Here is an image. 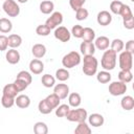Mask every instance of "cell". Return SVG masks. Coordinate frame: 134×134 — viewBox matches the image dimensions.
Wrapping results in <instances>:
<instances>
[{
  "label": "cell",
  "mask_w": 134,
  "mask_h": 134,
  "mask_svg": "<svg viewBox=\"0 0 134 134\" xmlns=\"http://www.w3.org/2000/svg\"><path fill=\"white\" fill-rule=\"evenodd\" d=\"M116 61H117V53L112 49H106L102 55L100 65L104 68V70L110 71L115 68Z\"/></svg>",
  "instance_id": "obj_1"
},
{
  "label": "cell",
  "mask_w": 134,
  "mask_h": 134,
  "mask_svg": "<svg viewBox=\"0 0 134 134\" xmlns=\"http://www.w3.org/2000/svg\"><path fill=\"white\" fill-rule=\"evenodd\" d=\"M97 66H98V62H97V59L94 57V54L84 55V59H83V68H82L84 74H86L88 76H92V75L96 74V72H97Z\"/></svg>",
  "instance_id": "obj_2"
},
{
  "label": "cell",
  "mask_w": 134,
  "mask_h": 134,
  "mask_svg": "<svg viewBox=\"0 0 134 134\" xmlns=\"http://www.w3.org/2000/svg\"><path fill=\"white\" fill-rule=\"evenodd\" d=\"M82 59H81V54L80 52L72 50L70 52H68L67 54H65L62 59V65L63 67H65L66 69H70L73 68L75 66H77L81 63Z\"/></svg>",
  "instance_id": "obj_3"
},
{
  "label": "cell",
  "mask_w": 134,
  "mask_h": 134,
  "mask_svg": "<svg viewBox=\"0 0 134 134\" xmlns=\"http://www.w3.org/2000/svg\"><path fill=\"white\" fill-rule=\"evenodd\" d=\"M65 117L67 118V120L71 122H82V121H86L88 117V113L86 109L77 107L76 109H70Z\"/></svg>",
  "instance_id": "obj_4"
},
{
  "label": "cell",
  "mask_w": 134,
  "mask_h": 134,
  "mask_svg": "<svg viewBox=\"0 0 134 134\" xmlns=\"http://www.w3.org/2000/svg\"><path fill=\"white\" fill-rule=\"evenodd\" d=\"M118 65L120 70H132L133 67V53L127 50L120 51L118 55Z\"/></svg>",
  "instance_id": "obj_5"
},
{
  "label": "cell",
  "mask_w": 134,
  "mask_h": 134,
  "mask_svg": "<svg viewBox=\"0 0 134 134\" xmlns=\"http://www.w3.org/2000/svg\"><path fill=\"white\" fill-rule=\"evenodd\" d=\"M2 8L4 13L8 17H18L20 14V6L15 0H4L2 4Z\"/></svg>",
  "instance_id": "obj_6"
},
{
  "label": "cell",
  "mask_w": 134,
  "mask_h": 134,
  "mask_svg": "<svg viewBox=\"0 0 134 134\" xmlns=\"http://www.w3.org/2000/svg\"><path fill=\"white\" fill-rule=\"evenodd\" d=\"M109 93L113 96H119L124 95L127 91V84L120 82V81H115L109 84Z\"/></svg>",
  "instance_id": "obj_7"
},
{
  "label": "cell",
  "mask_w": 134,
  "mask_h": 134,
  "mask_svg": "<svg viewBox=\"0 0 134 134\" xmlns=\"http://www.w3.org/2000/svg\"><path fill=\"white\" fill-rule=\"evenodd\" d=\"M63 22V15L60 12H52L50 17L46 20L45 24L50 28V29H54L55 27L60 26Z\"/></svg>",
  "instance_id": "obj_8"
},
{
  "label": "cell",
  "mask_w": 134,
  "mask_h": 134,
  "mask_svg": "<svg viewBox=\"0 0 134 134\" xmlns=\"http://www.w3.org/2000/svg\"><path fill=\"white\" fill-rule=\"evenodd\" d=\"M53 36L57 40L61 41V42H68L71 38V32L68 30L67 27L65 26H58L54 28L53 31Z\"/></svg>",
  "instance_id": "obj_9"
},
{
  "label": "cell",
  "mask_w": 134,
  "mask_h": 134,
  "mask_svg": "<svg viewBox=\"0 0 134 134\" xmlns=\"http://www.w3.org/2000/svg\"><path fill=\"white\" fill-rule=\"evenodd\" d=\"M96 21L100 26H107L112 22V15L108 10H100L96 16Z\"/></svg>",
  "instance_id": "obj_10"
},
{
  "label": "cell",
  "mask_w": 134,
  "mask_h": 134,
  "mask_svg": "<svg viewBox=\"0 0 134 134\" xmlns=\"http://www.w3.org/2000/svg\"><path fill=\"white\" fill-rule=\"evenodd\" d=\"M5 59H6L7 63H9L12 65H16V64H18L20 62L21 55H20V52L16 48H10V49H8L6 51Z\"/></svg>",
  "instance_id": "obj_11"
},
{
  "label": "cell",
  "mask_w": 134,
  "mask_h": 134,
  "mask_svg": "<svg viewBox=\"0 0 134 134\" xmlns=\"http://www.w3.org/2000/svg\"><path fill=\"white\" fill-rule=\"evenodd\" d=\"M53 93H55L61 99H65L69 94V87L66 84H57L53 86Z\"/></svg>",
  "instance_id": "obj_12"
},
{
  "label": "cell",
  "mask_w": 134,
  "mask_h": 134,
  "mask_svg": "<svg viewBox=\"0 0 134 134\" xmlns=\"http://www.w3.org/2000/svg\"><path fill=\"white\" fill-rule=\"evenodd\" d=\"M87 118H88L89 126H92L94 128H98V127L103 126L104 122H105L104 116L102 114H99V113H92Z\"/></svg>",
  "instance_id": "obj_13"
},
{
  "label": "cell",
  "mask_w": 134,
  "mask_h": 134,
  "mask_svg": "<svg viewBox=\"0 0 134 134\" xmlns=\"http://www.w3.org/2000/svg\"><path fill=\"white\" fill-rule=\"evenodd\" d=\"M94 46L95 49L98 50H106L110 46V40L106 36H100L94 39Z\"/></svg>",
  "instance_id": "obj_14"
},
{
  "label": "cell",
  "mask_w": 134,
  "mask_h": 134,
  "mask_svg": "<svg viewBox=\"0 0 134 134\" xmlns=\"http://www.w3.org/2000/svg\"><path fill=\"white\" fill-rule=\"evenodd\" d=\"M29 70L34 74H41L44 70V64L39 59H34L29 62Z\"/></svg>",
  "instance_id": "obj_15"
},
{
  "label": "cell",
  "mask_w": 134,
  "mask_h": 134,
  "mask_svg": "<svg viewBox=\"0 0 134 134\" xmlns=\"http://www.w3.org/2000/svg\"><path fill=\"white\" fill-rule=\"evenodd\" d=\"M80 50L83 55H91L95 52V46L93 42H86L83 41L80 45Z\"/></svg>",
  "instance_id": "obj_16"
},
{
  "label": "cell",
  "mask_w": 134,
  "mask_h": 134,
  "mask_svg": "<svg viewBox=\"0 0 134 134\" xmlns=\"http://www.w3.org/2000/svg\"><path fill=\"white\" fill-rule=\"evenodd\" d=\"M15 104L21 109H26L30 105V98L26 94H19L15 97Z\"/></svg>",
  "instance_id": "obj_17"
},
{
  "label": "cell",
  "mask_w": 134,
  "mask_h": 134,
  "mask_svg": "<svg viewBox=\"0 0 134 134\" xmlns=\"http://www.w3.org/2000/svg\"><path fill=\"white\" fill-rule=\"evenodd\" d=\"M46 46L44 44H41V43H37L32 46L31 48V53L32 55L36 58V59H41L45 55L46 53Z\"/></svg>",
  "instance_id": "obj_18"
},
{
  "label": "cell",
  "mask_w": 134,
  "mask_h": 134,
  "mask_svg": "<svg viewBox=\"0 0 134 134\" xmlns=\"http://www.w3.org/2000/svg\"><path fill=\"white\" fill-rule=\"evenodd\" d=\"M40 12L44 15H49L53 12L54 9V4L52 1L50 0H43L41 3H40Z\"/></svg>",
  "instance_id": "obj_19"
},
{
  "label": "cell",
  "mask_w": 134,
  "mask_h": 134,
  "mask_svg": "<svg viewBox=\"0 0 134 134\" xmlns=\"http://www.w3.org/2000/svg\"><path fill=\"white\" fill-rule=\"evenodd\" d=\"M120 106L125 111H131L134 108V98L131 95H125L120 100Z\"/></svg>",
  "instance_id": "obj_20"
},
{
  "label": "cell",
  "mask_w": 134,
  "mask_h": 134,
  "mask_svg": "<svg viewBox=\"0 0 134 134\" xmlns=\"http://www.w3.org/2000/svg\"><path fill=\"white\" fill-rule=\"evenodd\" d=\"M7 41H8V47L10 48H18L22 44V38L17 34L9 35L7 37Z\"/></svg>",
  "instance_id": "obj_21"
},
{
  "label": "cell",
  "mask_w": 134,
  "mask_h": 134,
  "mask_svg": "<svg viewBox=\"0 0 134 134\" xmlns=\"http://www.w3.org/2000/svg\"><path fill=\"white\" fill-rule=\"evenodd\" d=\"M68 103L70 107L73 108H77L80 107L81 103H82V97L77 92H72L68 94Z\"/></svg>",
  "instance_id": "obj_22"
},
{
  "label": "cell",
  "mask_w": 134,
  "mask_h": 134,
  "mask_svg": "<svg viewBox=\"0 0 134 134\" xmlns=\"http://www.w3.org/2000/svg\"><path fill=\"white\" fill-rule=\"evenodd\" d=\"M13 29V23L7 18H0V32L8 34Z\"/></svg>",
  "instance_id": "obj_23"
},
{
  "label": "cell",
  "mask_w": 134,
  "mask_h": 134,
  "mask_svg": "<svg viewBox=\"0 0 134 134\" xmlns=\"http://www.w3.org/2000/svg\"><path fill=\"white\" fill-rule=\"evenodd\" d=\"M91 132H92V130H91L89 124H87L86 121L77 122V126L74 129L75 134H90Z\"/></svg>",
  "instance_id": "obj_24"
},
{
  "label": "cell",
  "mask_w": 134,
  "mask_h": 134,
  "mask_svg": "<svg viewBox=\"0 0 134 134\" xmlns=\"http://www.w3.org/2000/svg\"><path fill=\"white\" fill-rule=\"evenodd\" d=\"M2 93H3L4 95H7V96H10V97H14V98H15V97L18 95L19 91H18L17 88L15 87L14 83H12V84H7V85H5V86L3 87Z\"/></svg>",
  "instance_id": "obj_25"
},
{
  "label": "cell",
  "mask_w": 134,
  "mask_h": 134,
  "mask_svg": "<svg viewBox=\"0 0 134 134\" xmlns=\"http://www.w3.org/2000/svg\"><path fill=\"white\" fill-rule=\"evenodd\" d=\"M45 100H46V103L49 105V107H51L53 110L60 105V103H61V98L55 94V93H51V94H49V95H47L46 97H45Z\"/></svg>",
  "instance_id": "obj_26"
},
{
  "label": "cell",
  "mask_w": 134,
  "mask_h": 134,
  "mask_svg": "<svg viewBox=\"0 0 134 134\" xmlns=\"http://www.w3.org/2000/svg\"><path fill=\"white\" fill-rule=\"evenodd\" d=\"M41 83H42V85H43L44 87H46V88H51V87H53V86L55 85V77L52 76V75L49 74V73H46V74L42 75V77H41Z\"/></svg>",
  "instance_id": "obj_27"
},
{
  "label": "cell",
  "mask_w": 134,
  "mask_h": 134,
  "mask_svg": "<svg viewBox=\"0 0 134 134\" xmlns=\"http://www.w3.org/2000/svg\"><path fill=\"white\" fill-rule=\"evenodd\" d=\"M96 80L100 84H107L111 81V73L108 70H102L96 72Z\"/></svg>",
  "instance_id": "obj_28"
},
{
  "label": "cell",
  "mask_w": 134,
  "mask_h": 134,
  "mask_svg": "<svg viewBox=\"0 0 134 134\" xmlns=\"http://www.w3.org/2000/svg\"><path fill=\"white\" fill-rule=\"evenodd\" d=\"M133 80V74H132V71L131 70H120L118 72V81L125 83V84H128L130 83L131 81Z\"/></svg>",
  "instance_id": "obj_29"
},
{
  "label": "cell",
  "mask_w": 134,
  "mask_h": 134,
  "mask_svg": "<svg viewBox=\"0 0 134 134\" xmlns=\"http://www.w3.org/2000/svg\"><path fill=\"white\" fill-rule=\"evenodd\" d=\"M82 39L86 42H93L95 39V31L91 27H84Z\"/></svg>",
  "instance_id": "obj_30"
},
{
  "label": "cell",
  "mask_w": 134,
  "mask_h": 134,
  "mask_svg": "<svg viewBox=\"0 0 134 134\" xmlns=\"http://www.w3.org/2000/svg\"><path fill=\"white\" fill-rule=\"evenodd\" d=\"M124 47H125V44H124V41L121 39H114L110 42V49H112L116 53L122 51Z\"/></svg>",
  "instance_id": "obj_31"
},
{
  "label": "cell",
  "mask_w": 134,
  "mask_h": 134,
  "mask_svg": "<svg viewBox=\"0 0 134 134\" xmlns=\"http://www.w3.org/2000/svg\"><path fill=\"white\" fill-rule=\"evenodd\" d=\"M70 73L66 68H60L55 71V79L60 82H65L69 79Z\"/></svg>",
  "instance_id": "obj_32"
},
{
  "label": "cell",
  "mask_w": 134,
  "mask_h": 134,
  "mask_svg": "<svg viewBox=\"0 0 134 134\" xmlns=\"http://www.w3.org/2000/svg\"><path fill=\"white\" fill-rule=\"evenodd\" d=\"M38 109H39V112L41 113V114H49V113H51L52 112V108L51 107H49V105L46 103V100H45V98H43L42 100H40L39 102V104H38Z\"/></svg>",
  "instance_id": "obj_33"
},
{
  "label": "cell",
  "mask_w": 134,
  "mask_h": 134,
  "mask_svg": "<svg viewBox=\"0 0 134 134\" xmlns=\"http://www.w3.org/2000/svg\"><path fill=\"white\" fill-rule=\"evenodd\" d=\"M69 110H70V106L69 105H67V104L59 105L55 108V115L58 117H65L67 115V113L69 112Z\"/></svg>",
  "instance_id": "obj_34"
},
{
  "label": "cell",
  "mask_w": 134,
  "mask_h": 134,
  "mask_svg": "<svg viewBox=\"0 0 134 134\" xmlns=\"http://www.w3.org/2000/svg\"><path fill=\"white\" fill-rule=\"evenodd\" d=\"M34 132L36 134H47L48 133V127L43 121H38L34 126Z\"/></svg>",
  "instance_id": "obj_35"
},
{
  "label": "cell",
  "mask_w": 134,
  "mask_h": 134,
  "mask_svg": "<svg viewBox=\"0 0 134 134\" xmlns=\"http://www.w3.org/2000/svg\"><path fill=\"white\" fill-rule=\"evenodd\" d=\"M50 30L51 29L46 24H40L36 28V34L38 36H41V37H46V36L50 35Z\"/></svg>",
  "instance_id": "obj_36"
},
{
  "label": "cell",
  "mask_w": 134,
  "mask_h": 134,
  "mask_svg": "<svg viewBox=\"0 0 134 134\" xmlns=\"http://www.w3.org/2000/svg\"><path fill=\"white\" fill-rule=\"evenodd\" d=\"M17 79H20V80L24 81V82L27 83L28 85H30L31 82H32V76H31V74H30L28 71H26V70H21V71H19L18 74H17Z\"/></svg>",
  "instance_id": "obj_37"
},
{
  "label": "cell",
  "mask_w": 134,
  "mask_h": 134,
  "mask_svg": "<svg viewBox=\"0 0 134 134\" xmlns=\"http://www.w3.org/2000/svg\"><path fill=\"white\" fill-rule=\"evenodd\" d=\"M122 5H124V3L121 1H119V0H113L110 3V10H111V13H113L115 15H119Z\"/></svg>",
  "instance_id": "obj_38"
},
{
  "label": "cell",
  "mask_w": 134,
  "mask_h": 134,
  "mask_svg": "<svg viewBox=\"0 0 134 134\" xmlns=\"http://www.w3.org/2000/svg\"><path fill=\"white\" fill-rule=\"evenodd\" d=\"M1 105H2L4 108H7V109H8V108H12V107L15 105V98L2 94V97H1Z\"/></svg>",
  "instance_id": "obj_39"
},
{
  "label": "cell",
  "mask_w": 134,
  "mask_h": 134,
  "mask_svg": "<svg viewBox=\"0 0 134 134\" xmlns=\"http://www.w3.org/2000/svg\"><path fill=\"white\" fill-rule=\"evenodd\" d=\"M89 16V12L84 8V7H81L79 8L77 10H75V19L77 21H83V20H86Z\"/></svg>",
  "instance_id": "obj_40"
},
{
  "label": "cell",
  "mask_w": 134,
  "mask_h": 134,
  "mask_svg": "<svg viewBox=\"0 0 134 134\" xmlns=\"http://www.w3.org/2000/svg\"><path fill=\"white\" fill-rule=\"evenodd\" d=\"M83 31H84V27H83L82 25L76 24V25H73V26H72L70 32H71V35H72L74 38H76V39H82V37H83Z\"/></svg>",
  "instance_id": "obj_41"
},
{
  "label": "cell",
  "mask_w": 134,
  "mask_h": 134,
  "mask_svg": "<svg viewBox=\"0 0 134 134\" xmlns=\"http://www.w3.org/2000/svg\"><path fill=\"white\" fill-rule=\"evenodd\" d=\"M119 16L122 17V19H126V18H129L131 16H133V13H132V9L129 5L127 4H124L121 9H120V13H119Z\"/></svg>",
  "instance_id": "obj_42"
},
{
  "label": "cell",
  "mask_w": 134,
  "mask_h": 134,
  "mask_svg": "<svg viewBox=\"0 0 134 134\" xmlns=\"http://www.w3.org/2000/svg\"><path fill=\"white\" fill-rule=\"evenodd\" d=\"M14 85H15V87L17 88V90H18L19 92L24 91V90L29 86L27 83H25L24 81H22V80H20V79H17V77H16V80H15V82H14Z\"/></svg>",
  "instance_id": "obj_43"
},
{
  "label": "cell",
  "mask_w": 134,
  "mask_h": 134,
  "mask_svg": "<svg viewBox=\"0 0 134 134\" xmlns=\"http://www.w3.org/2000/svg\"><path fill=\"white\" fill-rule=\"evenodd\" d=\"M85 2H86V0H69V5L75 12L79 8L83 7V5L85 4Z\"/></svg>",
  "instance_id": "obj_44"
},
{
  "label": "cell",
  "mask_w": 134,
  "mask_h": 134,
  "mask_svg": "<svg viewBox=\"0 0 134 134\" xmlns=\"http://www.w3.org/2000/svg\"><path fill=\"white\" fill-rule=\"evenodd\" d=\"M122 24H124V27L125 28H127V29H133L134 28V17L131 16L129 18L122 19Z\"/></svg>",
  "instance_id": "obj_45"
},
{
  "label": "cell",
  "mask_w": 134,
  "mask_h": 134,
  "mask_svg": "<svg viewBox=\"0 0 134 134\" xmlns=\"http://www.w3.org/2000/svg\"><path fill=\"white\" fill-rule=\"evenodd\" d=\"M8 47V41H7V37L4 35H0V51H4L6 50Z\"/></svg>",
  "instance_id": "obj_46"
},
{
  "label": "cell",
  "mask_w": 134,
  "mask_h": 134,
  "mask_svg": "<svg viewBox=\"0 0 134 134\" xmlns=\"http://www.w3.org/2000/svg\"><path fill=\"white\" fill-rule=\"evenodd\" d=\"M126 50L128 52L134 53V40H129L126 43Z\"/></svg>",
  "instance_id": "obj_47"
},
{
  "label": "cell",
  "mask_w": 134,
  "mask_h": 134,
  "mask_svg": "<svg viewBox=\"0 0 134 134\" xmlns=\"http://www.w3.org/2000/svg\"><path fill=\"white\" fill-rule=\"evenodd\" d=\"M28 0H17V2H19V3H26Z\"/></svg>",
  "instance_id": "obj_48"
},
{
  "label": "cell",
  "mask_w": 134,
  "mask_h": 134,
  "mask_svg": "<svg viewBox=\"0 0 134 134\" xmlns=\"http://www.w3.org/2000/svg\"><path fill=\"white\" fill-rule=\"evenodd\" d=\"M131 1H132V2H134V0H131Z\"/></svg>",
  "instance_id": "obj_49"
},
{
  "label": "cell",
  "mask_w": 134,
  "mask_h": 134,
  "mask_svg": "<svg viewBox=\"0 0 134 134\" xmlns=\"http://www.w3.org/2000/svg\"><path fill=\"white\" fill-rule=\"evenodd\" d=\"M2 1H4V0H2Z\"/></svg>",
  "instance_id": "obj_50"
}]
</instances>
